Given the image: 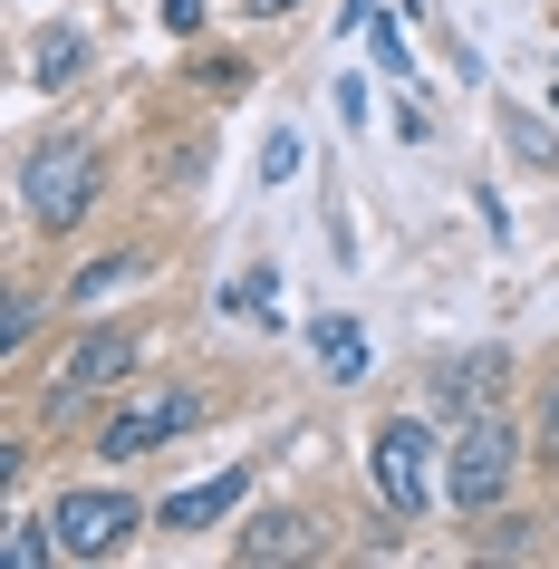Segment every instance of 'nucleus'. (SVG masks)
<instances>
[{
	"instance_id": "f257e3e1",
	"label": "nucleus",
	"mask_w": 559,
	"mask_h": 569,
	"mask_svg": "<svg viewBox=\"0 0 559 569\" xmlns=\"http://www.w3.org/2000/svg\"><path fill=\"white\" fill-rule=\"evenodd\" d=\"M97 183H107V164H97L88 136H49V146H30V164H20V212H30L39 232H68V222L97 212Z\"/></svg>"
},
{
	"instance_id": "f03ea898",
	"label": "nucleus",
	"mask_w": 559,
	"mask_h": 569,
	"mask_svg": "<svg viewBox=\"0 0 559 569\" xmlns=\"http://www.w3.org/2000/svg\"><path fill=\"white\" fill-rule=\"evenodd\" d=\"M511 482H521V435H511L501 416L453 425V453H443V492H453V511H492Z\"/></svg>"
},
{
	"instance_id": "7ed1b4c3",
	"label": "nucleus",
	"mask_w": 559,
	"mask_h": 569,
	"mask_svg": "<svg viewBox=\"0 0 559 569\" xmlns=\"http://www.w3.org/2000/svg\"><path fill=\"white\" fill-rule=\"evenodd\" d=\"M435 425L425 416H396V425H377V453H367V463H377V492H386V511H396V521H425V511H435Z\"/></svg>"
},
{
	"instance_id": "20e7f679",
	"label": "nucleus",
	"mask_w": 559,
	"mask_h": 569,
	"mask_svg": "<svg viewBox=\"0 0 559 569\" xmlns=\"http://www.w3.org/2000/svg\"><path fill=\"white\" fill-rule=\"evenodd\" d=\"M49 531H59V560H117L126 531H146V502L136 492H59Z\"/></svg>"
},
{
	"instance_id": "39448f33",
	"label": "nucleus",
	"mask_w": 559,
	"mask_h": 569,
	"mask_svg": "<svg viewBox=\"0 0 559 569\" xmlns=\"http://www.w3.org/2000/svg\"><path fill=\"white\" fill-rule=\"evenodd\" d=\"M136 329H88V338H68V358H59V387H49V416H68L78 396H97V387H126L136 377Z\"/></svg>"
},
{
	"instance_id": "423d86ee",
	"label": "nucleus",
	"mask_w": 559,
	"mask_h": 569,
	"mask_svg": "<svg viewBox=\"0 0 559 569\" xmlns=\"http://www.w3.org/2000/svg\"><path fill=\"white\" fill-rule=\"evenodd\" d=\"M193 416H203V406H193L183 387H154V396H136V406H117V416H107V435H97V453H107V463H136V453L174 445V435H183Z\"/></svg>"
},
{
	"instance_id": "0eeeda50",
	"label": "nucleus",
	"mask_w": 559,
	"mask_h": 569,
	"mask_svg": "<svg viewBox=\"0 0 559 569\" xmlns=\"http://www.w3.org/2000/svg\"><path fill=\"white\" fill-rule=\"evenodd\" d=\"M241 492H251V473L241 463H222L212 482H183L174 502H154V531H212V521H232Z\"/></svg>"
},
{
	"instance_id": "6e6552de",
	"label": "nucleus",
	"mask_w": 559,
	"mask_h": 569,
	"mask_svg": "<svg viewBox=\"0 0 559 569\" xmlns=\"http://www.w3.org/2000/svg\"><path fill=\"white\" fill-rule=\"evenodd\" d=\"M232 550H241L251 569H280V560H319V521H309V511H251Z\"/></svg>"
},
{
	"instance_id": "1a4fd4ad",
	"label": "nucleus",
	"mask_w": 559,
	"mask_h": 569,
	"mask_svg": "<svg viewBox=\"0 0 559 569\" xmlns=\"http://www.w3.org/2000/svg\"><path fill=\"white\" fill-rule=\"evenodd\" d=\"M309 358H319L338 387H357V377H367V329H357L348 309H328V319H309Z\"/></svg>"
},
{
	"instance_id": "9d476101",
	"label": "nucleus",
	"mask_w": 559,
	"mask_h": 569,
	"mask_svg": "<svg viewBox=\"0 0 559 569\" xmlns=\"http://www.w3.org/2000/svg\"><path fill=\"white\" fill-rule=\"evenodd\" d=\"M492 387H501V358L482 348V358H463V367H443V377H435V406H443V416H463V406H482Z\"/></svg>"
},
{
	"instance_id": "9b49d317",
	"label": "nucleus",
	"mask_w": 559,
	"mask_h": 569,
	"mask_svg": "<svg viewBox=\"0 0 559 569\" xmlns=\"http://www.w3.org/2000/svg\"><path fill=\"white\" fill-rule=\"evenodd\" d=\"M78 68H88V39H78V30H49V39H39V68H30V78H39V88H68Z\"/></svg>"
},
{
	"instance_id": "f8f14e48",
	"label": "nucleus",
	"mask_w": 559,
	"mask_h": 569,
	"mask_svg": "<svg viewBox=\"0 0 559 569\" xmlns=\"http://www.w3.org/2000/svg\"><path fill=\"white\" fill-rule=\"evenodd\" d=\"M0 560L10 569H49L59 560V531H49V521H10V531H0Z\"/></svg>"
},
{
	"instance_id": "ddd939ff",
	"label": "nucleus",
	"mask_w": 559,
	"mask_h": 569,
	"mask_svg": "<svg viewBox=\"0 0 559 569\" xmlns=\"http://www.w3.org/2000/svg\"><path fill=\"white\" fill-rule=\"evenodd\" d=\"M136 270H146L136 251H117V261H88L78 280H68V300H107V290H126V280H136Z\"/></svg>"
},
{
	"instance_id": "4468645a",
	"label": "nucleus",
	"mask_w": 559,
	"mask_h": 569,
	"mask_svg": "<svg viewBox=\"0 0 559 569\" xmlns=\"http://www.w3.org/2000/svg\"><path fill=\"white\" fill-rule=\"evenodd\" d=\"M30 329H39V300H10V309H0V358H20Z\"/></svg>"
},
{
	"instance_id": "2eb2a0df",
	"label": "nucleus",
	"mask_w": 559,
	"mask_h": 569,
	"mask_svg": "<svg viewBox=\"0 0 559 569\" xmlns=\"http://www.w3.org/2000/svg\"><path fill=\"white\" fill-rule=\"evenodd\" d=\"M367 30H377V68H396V78H415V59H406V30H396V20H377V10H367Z\"/></svg>"
},
{
	"instance_id": "dca6fc26",
	"label": "nucleus",
	"mask_w": 559,
	"mask_h": 569,
	"mask_svg": "<svg viewBox=\"0 0 559 569\" xmlns=\"http://www.w3.org/2000/svg\"><path fill=\"white\" fill-rule=\"evenodd\" d=\"M299 174V136H290V126H280V136H270V146H261V183H290Z\"/></svg>"
},
{
	"instance_id": "f3484780",
	"label": "nucleus",
	"mask_w": 559,
	"mask_h": 569,
	"mask_svg": "<svg viewBox=\"0 0 559 569\" xmlns=\"http://www.w3.org/2000/svg\"><path fill=\"white\" fill-rule=\"evenodd\" d=\"M193 78H203V88H222V97H241V59H203Z\"/></svg>"
},
{
	"instance_id": "a211bd4d",
	"label": "nucleus",
	"mask_w": 559,
	"mask_h": 569,
	"mask_svg": "<svg viewBox=\"0 0 559 569\" xmlns=\"http://www.w3.org/2000/svg\"><path fill=\"white\" fill-rule=\"evenodd\" d=\"M540 453H559V377H550V396H540Z\"/></svg>"
},
{
	"instance_id": "6ab92c4d",
	"label": "nucleus",
	"mask_w": 559,
	"mask_h": 569,
	"mask_svg": "<svg viewBox=\"0 0 559 569\" xmlns=\"http://www.w3.org/2000/svg\"><path fill=\"white\" fill-rule=\"evenodd\" d=\"M164 30H183V39H193V30H203V0H164Z\"/></svg>"
},
{
	"instance_id": "aec40b11",
	"label": "nucleus",
	"mask_w": 559,
	"mask_h": 569,
	"mask_svg": "<svg viewBox=\"0 0 559 569\" xmlns=\"http://www.w3.org/2000/svg\"><path fill=\"white\" fill-rule=\"evenodd\" d=\"M241 10H251V20H280V10H299V0H241Z\"/></svg>"
}]
</instances>
